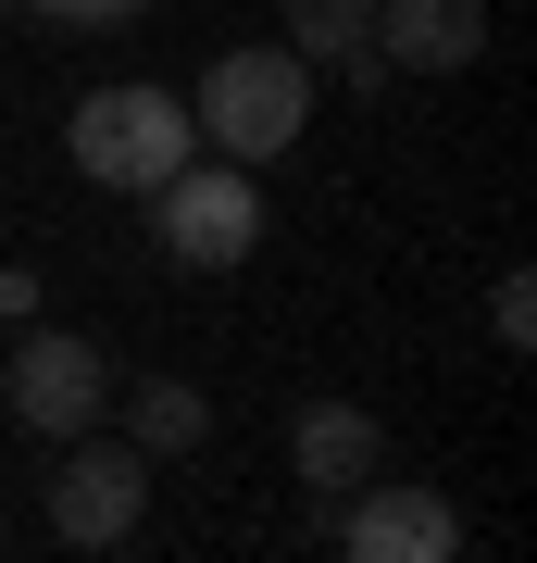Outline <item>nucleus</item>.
<instances>
[{
  "instance_id": "f257e3e1",
  "label": "nucleus",
  "mask_w": 537,
  "mask_h": 563,
  "mask_svg": "<svg viewBox=\"0 0 537 563\" xmlns=\"http://www.w3.org/2000/svg\"><path fill=\"white\" fill-rule=\"evenodd\" d=\"M188 125H200L225 163H276L300 125H313V63H300L288 38H276V51H225L213 76H200Z\"/></svg>"
},
{
  "instance_id": "f03ea898",
  "label": "nucleus",
  "mask_w": 537,
  "mask_h": 563,
  "mask_svg": "<svg viewBox=\"0 0 537 563\" xmlns=\"http://www.w3.org/2000/svg\"><path fill=\"white\" fill-rule=\"evenodd\" d=\"M200 151V125H188V101L176 88H88L76 101V176H100V188H125V201H150L163 176Z\"/></svg>"
},
{
  "instance_id": "7ed1b4c3",
  "label": "nucleus",
  "mask_w": 537,
  "mask_h": 563,
  "mask_svg": "<svg viewBox=\"0 0 537 563\" xmlns=\"http://www.w3.org/2000/svg\"><path fill=\"white\" fill-rule=\"evenodd\" d=\"M150 225H163V251L188 263V276H238L250 239H262V188L238 176V163H176V176L150 188Z\"/></svg>"
},
{
  "instance_id": "20e7f679",
  "label": "nucleus",
  "mask_w": 537,
  "mask_h": 563,
  "mask_svg": "<svg viewBox=\"0 0 537 563\" xmlns=\"http://www.w3.org/2000/svg\"><path fill=\"white\" fill-rule=\"evenodd\" d=\"M150 514V451L138 439H76L51 476V539L63 551H125Z\"/></svg>"
},
{
  "instance_id": "39448f33",
  "label": "nucleus",
  "mask_w": 537,
  "mask_h": 563,
  "mask_svg": "<svg viewBox=\"0 0 537 563\" xmlns=\"http://www.w3.org/2000/svg\"><path fill=\"white\" fill-rule=\"evenodd\" d=\"M338 551L350 563H450L462 551V514L438 501V488H413V476H362L350 501H338Z\"/></svg>"
},
{
  "instance_id": "423d86ee",
  "label": "nucleus",
  "mask_w": 537,
  "mask_h": 563,
  "mask_svg": "<svg viewBox=\"0 0 537 563\" xmlns=\"http://www.w3.org/2000/svg\"><path fill=\"white\" fill-rule=\"evenodd\" d=\"M488 51V0H376V63L400 76H462Z\"/></svg>"
},
{
  "instance_id": "0eeeda50",
  "label": "nucleus",
  "mask_w": 537,
  "mask_h": 563,
  "mask_svg": "<svg viewBox=\"0 0 537 563\" xmlns=\"http://www.w3.org/2000/svg\"><path fill=\"white\" fill-rule=\"evenodd\" d=\"M88 413H100V351H88V339H25V351H13V426L76 439Z\"/></svg>"
},
{
  "instance_id": "6e6552de",
  "label": "nucleus",
  "mask_w": 537,
  "mask_h": 563,
  "mask_svg": "<svg viewBox=\"0 0 537 563\" xmlns=\"http://www.w3.org/2000/svg\"><path fill=\"white\" fill-rule=\"evenodd\" d=\"M376 463H388V426L362 413V401H313V413L288 426V476H300V488H325V501H350Z\"/></svg>"
},
{
  "instance_id": "1a4fd4ad",
  "label": "nucleus",
  "mask_w": 537,
  "mask_h": 563,
  "mask_svg": "<svg viewBox=\"0 0 537 563\" xmlns=\"http://www.w3.org/2000/svg\"><path fill=\"white\" fill-rule=\"evenodd\" d=\"M288 51L313 63V76H362V51H376V0H288Z\"/></svg>"
},
{
  "instance_id": "9d476101",
  "label": "nucleus",
  "mask_w": 537,
  "mask_h": 563,
  "mask_svg": "<svg viewBox=\"0 0 537 563\" xmlns=\"http://www.w3.org/2000/svg\"><path fill=\"white\" fill-rule=\"evenodd\" d=\"M200 439H213V401L188 376H150L138 388V451H200Z\"/></svg>"
},
{
  "instance_id": "9b49d317",
  "label": "nucleus",
  "mask_w": 537,
  "mask_h": 563,
  "mask_svg": "<svg viewBox=\"0 0 537 563\" xmlns=\"http://www.w3.org/2000/svg\"><path fill=\"white\" fill-rule=\"evenodd\" d=\"M488 325H500V351H525V325H537V288H525V276H500V288H488Z\"/></svg>"
},
{
  "instance_id": "f8f14e48",
  "label": "nucleus",
  "mask_w": 537,
  "mask_h": 563,
  "mask_svg": "<svg viewBox=\"0 0 537 563\" xmlns=\"http://www.w3.org/2000/svg\"><path fill=\"white\" fill-rule=\"evenodd\" d=\"M38 13H63V25H113V13H138V0H38Z\"/></svg>"
}]
</instances>
